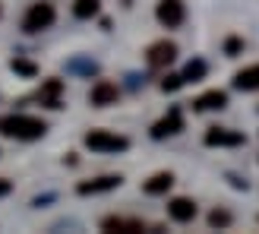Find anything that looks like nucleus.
<instances>
[{
    "label": "nucleus",
    "mask_w": 259,
    "mask_h": 234,
    "mask_svg": "<svg viewBox=\"0 0 259 234\" xmlns=\"http://www.w3.org/2000/svg\"><path fill=\"white\" fill-rule=\"evenodd\" d=\"M45 130L48 124L29 114H10L7 121H0V133H7L13 139H38V136H45Z\"/></svg>",
    "instance_id": "obj_1"
},
{
    "label": "nucleus",
    "mask_w": 259,
    "mask_h": 234,
    "mask_svg": "<svg viewBox=\"0 0 259 234\" xmlns=\"http://www.w3.org/2000/svg\"><path fill=\"white\" fill-rule=\"evenodd\" d=\"M54 19H57L54 4H48V0H38V4H32V7H29V13L22 16V29L35 35V32L51 29V25H54Z\"/></svg>",
    "instance_id": "obj_2"
},
{
    "label": "nucleus",
    "mask_w": 259,
    "mask_h": 234,
    "mask_svg": "<svg viewBox=\"0 0 259 234\" xmlns=\"http://www.w3.org/2000/svg\"><path fill=\"white\" fill-rule=\"evenodd\" d=\"M85 146L92 152H126L130 139L117 136V133H108V130H89V133H85Z\"/></svg>",
    "instance_id": "obj_3"
},
{
    "label": "nucleus",
    "mask_w": 259,
    "mask_h": 234,
    "mask_svg": "<svg viewBox=\"0 0 259 234\" xmlns=\"http://www.w3.org/2000/svg\"><path fill=\"white\" fill-rule=\"evenodd\" d=\"M155 16H158V22L167 25V29H177V25H184V19H187V7H184V0H161L158 10H155Z\"/></svg>",
    "instance_id": "obj_4"
},
{
    "label": "nucleus",
    "mask_w": 259,
    "mask_h": 234,
    "mask_svg": "<svg viewBox=\"0 0 259 234\" xmlns=\"http://www.w3.org/2000/svg\"><path fill=\"white\" fill-rule=\"evenodd\" d=\"M247 136L228 127H209L205 130V146H243Z\"/></svg>",
    "instance_id": "obj_5"
},
{
    "label": "nucleus",
    "mask_w": 259,
    "mask_h": 234,
    "mask_svg": "<svg viewBox=\"0 0 259 234\" xmlns=\"http://www.w3.org/2000/svg\"><path fill=\"white\" fill-rule=\"evenodd\" d=\"M180 130H184V114H180V108H171L158 124L152 127V136H155V139H164V136L180 133Z\"/></svg>",
    "instance_id": "obj_6"
},
{
    "label": "nucleus",
    "mask_w": 259,
    "mask_h": 234,
    "mask_svg": "<svg viewBox=\"0 0 259 234\" xmlns=\"http://www.w3.org/2000/svg\"><path fill=\"white\" fill-rule=\"evenodd\" d=\"M120 174H105V177H95V180H82L79 187H76V193L79 197H92V193H108L114 187H120Z\"/></svg>",
    "instance_id": "obj_7"
},
{
    "label": "nucleus",
    "mask_w": 259,
    "mask_h": 234,
    "mask_svg": "<svg viewBox=\"0 0 259 234\" xmlns=\"http://www.w3.org/2000/svg\"><path fill=\"white\" fill-rule=\"evenodd\" d=\"M174 57H177V45H174V42H155V45L146 51L149 67H167Z\"/></svg>",
    "instance_id": "obj_8"
},
{
    "label": "nucleus",
    "mask_w": 259,
    "mask_h": 234,
    "mask_svg": "<svg viewBox=\"0 0 259 234\" xmlns=\"http://www.w3.org/2000/svg\"><path fill=\"white\" fill-rule=\"evenodd\" d=\"M167 215H171L174 222L187 225V222H193V218H196V203L187 200V197H174L171 203H167Z\"/></svg>",
    "instance_id": "obj_9"
},
{
    "label": "nucleus",
    "mask_w": 259,
    "mask_h": 234,
    "mask_svg": "<svg viewBox=\"0 0 259 234\" xmlns=\"http://www.w3.org/2000/svg\"><path fill=\"white\" fill-rule=\"evenodd\" d=\"M117 86H114V83H108V80H101V83H95V89H92V95H89V98H92V105L95 108H108V105H114V101H117Z\"/></svg>",
    "instance_id": "obj_10"
},
{
    "label": "nucleus",
    "mask_w": 259,
    "mask_h": 234,
    "mask_svg": "<svg viewBox=\"0 0 259 234\" xmlns=\"http://www.w3.org/2000/svg\"><path fill=\"white\" fill-rule=\"evenodd\" d=\"M193 108L196 111H222V108H228V92L212 89V92H205V95H199L196 101H193Z\"/></svg>",
    "instance_id": "obj_11"
},
{
    "label": "nucleus",
    "mask_w": 259,
    "mask_h": 234,
    "mask_svg": "<svg viewBox=\"0 0 259 234\" xmlns=\"http://www.w3.org/2000/svg\"><path fill=\"white\" fill-rule=\"evenodd\" d=\"M174 187V174L171 171H161V174H152L146 184H142V190L149 193V197H161V193H167Z\"/></svg>",
    "instance_id": "obj_12"
},
{
    "label": "nucleus",
    "mask_w": 259,
    "mask_h": 234,
    "mask_svg": "<svg viewBox=\"0 0 259 234\" xmlns=\"http://www.w3.org/2000/svg\"><path fill=\"white\" fill-rule=\"evenodd\" d=\"M60 92H63V83L60 80H48L41 86V92H38V98H41L45 108H60Z\"/></svg>",
    "instance_id": "obj_13"
},
{
    "label": "nucleus",
    "mask_w": 259,
    "mask_h": 234,
    "mask_svg": "<svg viewBox=\"0 0 259 234\" xmlns=\"http://www.w3.org/2000/svg\"><path fill=\"white\" fill-rule=\"evenodd\" d=\"M234 89H240V92H253V89H259V63H256V67L240 70L234 76Z\"/></svg>",
    "instance_id": "obj_14"
},
{
    "label": "nucleus",
    "mask_w": 259,
    "mask_h": 234,
    "mask_svg": "<svg viewBox=\"0 0 259 234\" xmlns=\"http://www.w3.org/2000/svg\"><path fill=\"white\" fill-rule=\"evenodd\" d=\"M105 231H117V234H139L142 231V222H126V218H105L101 222Z\"/></svg>",
    "instance_id": "obj_15"
},
{
    "label": "nucleus",
    "mask_w": 259,
    "mask_h": 234,
    "mask_svg": "<svg viewBox=\"0 0 259 234\" xmlns=\"http://www.w3.org/2000/svg\"><path fill=\"white\" fill-rule=\"evenodd\" d=\"M205 73H209V67H205V60H190V63H187V70L180 73V76H184V83H199Z\"/></svg>",
    "instance_id": "obj_16"
},
{
    "label": "nucleus",
    "mask_w": 259,
    "mask_h": 234,
    "mask_svg": "<svg viewBox=\"0 0 259 234\" xmlns=\"http://www.w3.org/2000/svg\"><path fill=\"white\" fill-rule=\"evenodd\" d=\"M10 70L19 73V76H25V80H32V76L38 73L35 63H32V60H22V57H13V60H10Z\"/></svg>",
    "instance_id": "obj_17"
},
{
    "label": "nucleus",
    "mask_w": 259,
    "mask_h": 234,
    "mask_svg": "<svg viewBox=\"0 0 259 234\" xmlns=\"http://www.w3.org/2000/svg\"><path fill=\"white\" fill-rule=\"evenodd\" d=\"M73 13L79 19H92V16H98V0H76Z\"/></svg>",
    "instance_id": "obj_18"
},
{
    "label": "nucleus",
    "mask_w": 259,
    "mask_h": 234,
    "mask_svg": "<svg viewBox=\"0 0 259 234\" xmlns=\"http://www.w3.org/2000/svg\"><path fill=\"white\" fill-rule=\"evenodd\" d=\"M209 225H212V228H228V225H231V212H225V209L209 212Z\"/></svg>",
    "instance_id": "obj_19"
},
{
    "label": "nucleus",
    "mask_w": 259,
    "mask_h": 234,
    "mask_svg": "<svg viewBox=\"0 0 259 234\" xmlns=\"http://www.w3.org/2000/svg\"><path fill=\"white\" fill-rule=\"evenodd\" d=\"M180 86H184V76H180V73H171V76H164V80H161V89H164V92H177Z\"/></svg>",
    "instance_id": "obj_20"
},
{
    "label": "nucleus",
    "mask_w": 259,
    "mask_h": 234,
    "mask_svg": "<svg viewBox=\"0 0 259 234\" xmlns=\"http://www.w3.org/2000/svg\"><path fill=\"white\" fill-rule=\"evenodd\" d=\"M225 51H228V57H237L240 51H243V42H240V38H228V45H225Z\"/></svg>",
    "instance_id": "obj_21"
},
{
    "label": "nucleus",
    "mask_w": 259,
    "mask_h": 234,
    "mask_svg": "<svg viewBox=\"0 0 259 234\" xmlns=\"http://www.w3.org/2000/svg\"><path fill=\"white\" fill-rule=\"evenodd\" d=\"M13 190V184H10V180L7 177H0V197H7V193Z\"/></svg>",
    "instance_id": "obj_22"
}]
</instances>
